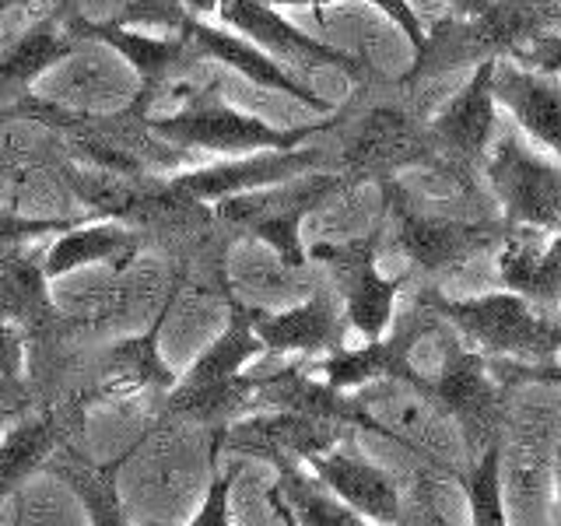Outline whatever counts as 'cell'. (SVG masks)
<instances>
[{"label":"cell","mask_w":561,"mask_h":526,"mask_svg":"<svg viewBox=\"0 0 561 526\" xmlns=\"http://www.w3.org/2000/svg\"><path fill=\"white\" fill-rule=\"evenodd\" d=\"M484 175L502 204L505 225L558 232L561 228V165L540 158L505 130L484 155Z\"/></svg>","instance_id":"cell-6"},{"label":"cell","mask_w":561,"mask_h":526,"mask_svg":"<svg viewBox=\"0 0 561 526\" xmlns=\"http://www.w3.org/2000/svg\"><path fill=\"white\" fill-rule=\"evenodd\" d=\"M425 306L435 312V320H446L484 358L551 365L561 351L558 309L537 306L534 298H526L513 288L484 291L470 298L428 295Z\"/></svg>","instance_id":"cell-2"},{"label":"cell","mask_w":561,"mask_h":526,"mask_svg":"<svg viewBox=\"0 0 561 526\" xmlns=\"http://www.w3.org/2000/svg\"><path fill=\"white\" fill-rule=\"evenodd\" d=\"M495 99L516 127L561 162V78L526 70L513 60L495 64Z\"/></svg>","instance_id":"cell-18"},{"label":"cell","mask_w":561,"mask_h":526,"mask_svg":"<svg viewBox=\"0 0 561 526\" xmlns=\"http://www.w3.org/2000/svg\"><path fill=\"white\" fill-rule=\"evenodd\" d=\"M250 323L263 351H274V355L312 358L344 344V312H341V298L333 291H316L302 306L285 309V312L253 309Z\"/></svg>","instance_id":"cell-16"},{"label":"cell","mask_w":561,"mask_h":526,"mask_svg":"<svg viewBox=\"0 0 561 526\" xmlns=\"http://www.w3.org/2000/svg\"><path fill=\"white\" fill-rule=\"evenodd\" d=\"M341 190V175H298V180L245 190L218 204V218L250 228L267 242L288 271H302L309 263V250L302 245V221L316 207H323Z\"/></svg>","instance_id":"cell-4"},{"label":"cell","mask_w":561,"mask_h":526,"mask_svg":"<svg viewBox=\"0 0 561 526\" xmlns=\"http://www.w3.org/2000/svg\"><path fill=\"white\" fill-rule=\"evenodd\" d=\"M309 260H320L333 277V295L341 298L344 323L358 330L365 341L382 338L393 323L397 295L403 277H382L376 267V236L320 242L309 250Z\"/></svg>","instance_id":"cell-8"},{"label":"cell","mask_w":561,"mask_h":526,"mask_svg":"<svg viewBox=\"0 0 561 526\" xmlns=\"http://www.w3.org/2000/svg\"><path fill=\"white\" fill-rule=\"evenodd\" d=\"M460 488L467 495L470 523L473 526H505V499H502V438L491 443L473 456L470 470L460 478Z\"/></svg>","instance_id":"cell-25"},{"label":"cell","mask_w":561,"mask_h":526,"mask_svg":"<svg viewBox=\"0 0 561 526\" xmlns=\"http://www.w3.org/2000/svg\"><path fill=\"white\" fill-rule=\"evenodd\" d=\"M75 221H35V218H22L18 210L0 207V253L18 250V245H28L32 239H43L53 232H67Z\"/></svg>","instance_id":"cell-29"},{"label":"cell","mask_w":561,"mask_h":526,"mask_svg":"<svg viewBox=\"0 0 561 526\" xmlns=\"http://www.w3.org/2000/svg\"><path fill=\"white\" fill-rule=\"evenodd\" d=\"M137 256V239L116 221H99V225H84L75 228L70 225L67 232H60V239L43 253V274L64 277L70 271H81L88 263H116V267H130V260Z\"/></svg>","instance_id":"cell-22"},{"label":"cell","mask_w":561,"mask_h":526,"mask_svg":"<svg viewBox=\"0 0 561 526\" xmlns=\"http://www.w3.org/2000/svg\"><path fill=\"white\" fill-rule=\"evenodd\" d=\"M67 32L75 39H95L116 49L123 60H127L137 78H140V99L134 105V113H145L148 105L158 99L162 88L172 81L186 78V70L204 64L201 49L190 43L186 32H172V35H145L134 32L130 25H116V22H88V18H67Z\"/></svg>","instance_id":"cell-10"},{"label":"cell","mask_w":561,"mask_h":526,"mask_svg":"<svg viewBox=\"0 0 561 526\" xmlns=\"http://www.w3.org/2000/svg\"><path fill=\"white\" fill-rule=\"evenodd\" d=\"M306 464L316 478H320L344 505L355 508L365 523H400L403 508H400L397 481L373 460L330 446L323 453L306 456Z\"/></svg>","instance_id":"cell-17"},{"label":"cell","mask_w":561,"mask_h":526,"mask_svg":"<svg viewBox=\"0 0 561 526\" xmlns=\"http://www.w3.org/2000/svg\"><path fill=\"white\" fill-rule=\"evenodd\" d=\"M116 467L119 460L113 464H88V460H75V456H60V460H53L49 470L57 473V478L75 491L81 499V505L92 513V523L99 526H119L123 516H119V495H116Z\"/></svg>","instance_id":"cell-24"},{"label":"cell","mask_w":561,"mask_h":526,"mask_svg":"<svg viewBox=\"0 0 561 526\" xmlns=\"http://www.w3.org/2000/svg\"><path fill=\"white\" fill-rule=\"evenodd\" d=\"M218 18L225 28H236L239 35L253 39L260 49H267L277 60L302 64V67H333L344 70L347 78H362V64L355 57H347L337 46L295 28L267 0H218Z\"/></svg>","instance_id":"cell-12"},{"label":"cell","mask_w":561,"mask_h":526,"mask_svg":"<svg viewBox=\"0 0 561 526\" xmlns=\"http://www.w3.org/2000/svg\"><path fill=\"white\" fill-rule=\"evenodd\" d=\"M537 228L508 225L499 245V277L505 288H513L537 306H561V228L543 242Z\"/></svg>","instance_id":"cell-19"},{"label":"cell","mask_w":561,"mask_h":526,"mask_svg":"<svg viewBox=\"0 0 561 526\" xmlns=\"http://www.w3.org/2000/svg\"><path fill=\"white\" fill-rule=\"evenodd\" d=\"M505 60H513V64H519L526 70H540V75L561 78V32L554 28V32L537 35V39L516 46Z\"/></svg>","instance_id":"cell-30"},{"label":"cell","mask_w":561,"mask_h":526,"mask_svg":"<svg viewBox=\"0 0 561 526\" xmlns=\"http://www.w3.org/2000/svg\"><path fill=\"white\" fill-rule=\"evenodd\" d=\"M428 400H435L460 425L470 456H478L491 438H502L505 382L488 373V358L473 351L460 333L446 341L443 368L435 379H428Z\"/></svg>","instance_id":"cell-7"},{"label":"cell","mask_w":561,"mask_h":526,"mask_svg":"<svg viewBox=\"0 0 561 526\" xmlns=\"http://www.w3.org/2000/svg\"><path fill=\"white\" fill-rule=\"evenodd\" d=\"M22 4H28V0H0V18H4L8 11H14V8H22Z\"/></svg>","instance_id":"cell-38"},{"label":"cell","mask_w":561,"mask_h":526,"mask_svg":"<svg viewBox=\"0 0 561 526\" xmlns=\"http://www.w3.org/2000/svg\"><path fill=\"white\" fill-rule=\"evenodd\" d=\"M554 28H561V0H491L470 18L449 14L425 32V46L414 53L403 84L478 67L484 60H505L516 46Z\"/></svg>","instance_id":"cell-1"},{"label":"cell","mask_w":561,"mask_h":526,"mask_svg":"<svg viewBox=\"0 0 561 526\" xmlns=\"http://www.w3.org/2000/svg\"><path fill=\"white\" fill-rule=\"evenodd\" d=\"M323 151L320 148H267L263 155L250 151V158L242 162H221V165H204V169H193L175 175L172 186L190 197L193 204L201 201H225V197H236V193L245 190H263V186H277V183H288L298 180V175L312 172L316 165H323Z\"/></svg>","instance_id":"cell-13"},{"label":"cell","mask_w":561,"mask_h":526,"mask_svg":"<svg viewBox=\"0 0 561 526\" xmlns=\"http://www.w3.org/2000/svg\"><path fill=\"white\" fill-rule=\"evenodd\" d=\"M495 64L499 60H484L473 67L467 84L428 123L432 145L446 148L449 155L463 158V162H484L491 140L499 134V99L495 84H491Z\"/></svg>","instance_id":"cell-15"},{"label":"cell","mask_w":561,"mask_h":526,"mask_svg":"<svg viewBox=\"0 0 561 526\" xmlns=\"http://www.w3.org/2000/svg\"><path fill=\"white\" fill-rule=\"evenodd\" d=\"M53 438H57V432H53L49 418L22 421V425H14L4 435V443H0V499L18 481H25L32 470L46 467L53 453Z\"/></svg>","instance_id":"cell-26"},{"label":"cell","mask_w":561,"mask_h":526,"mask_svg":"<svg viewBox=\"0 0 561 526\" xmlns=\"http://www.w3.org/2000/svg\"><path fill=\"white\" fill-rule=\"evenodd\" d=\"M75 35L57 14L39 18L28 25L11 46L0 49V99L22 95L25 88L39 81L53 64H60L70 49H75Z\"/></svg>","instance_id":"cell-21"},{"label":"cell","mask_w":561,"mask_h":526,"mask_svg":"<svg viewBox=\"0 0 561 526\" xmlns=\"http://www.w3.org/2000/svg\"><path fill=\"white\" fill-rule=\"evenodd\" d=\"M186 4L183 0H119L116 14L105 18V22L116 25H158L169 32H180L186 22Z\"/></svg>","instance_id":"cell-28"},{"label":"cell","mask_w":561,"mask_h":526,"mask_svg":"<svg viewBox=\"0 0 561 526\" xmlns=\"http://www.w3.org/2000/svg\"><path fill=\"white\" fill-rule=\"evenodd\" d=\"M236 478H239V464H232L228 470H215L201 513L190 519L193 526H225L228 523V495H232Z\"/></svg>","instance_id":"cell-31"},{"label":"cell","mask_w":561,"mask_h":526,"mask_svg":"<svg viewBox=\"0 0 561 526\" xmlns=\"http://www.w3.org/2000/svg\"><path fill=\"white\" fill-rule=\"evenodd\" d=\"M154 333L151 327L145 338H130L110 351V373H113V390H172L175 376L165 368V362L158 358L154 347Z\"/></svg>","instance_id":"cell-27"},{"label":"cell","mask_w":561,"mask_h":526,"mask_svg":"<svg viewBox=\"0 0 561 526\" xmlns=\"http://www.w3.org/2000/svg\"><path fill=\"white\" fill-rule=\"evenodd\" d=\"M341 116L320 119V123H302V127L277 130L271 123H263L260 116L239 113L236 105H228L218 95H197L183 110H175L169 116L151 119L148 127L158 140L183 148H201V151H218V155H250V151H267V148H298L302 140L333 130Z\"/></svg>","instance_id":"cell-3"},{"label":"cell","mask_w":561,"mask_h":526,"mask_svg":"<svg viewBox=\"0 0 561 526\" xmlns=\"http://www.w3.org/2000/svg\"><path fill=\"white\" fill-rule=\"evenodd\" d=\"M22 338H18V330L8 323V316H0V379H11L22 373Z\"/></svg>","instance_id":"cell-33"},{"label":"cell","mask_w":561,"mask_h":526,"mask_svg":"<svg viewBox=\"0 0 561 526\" xmlns=\"http://www.w3.org/2000/svg\"><path fill=\"white\" fill-rule=\"evenodd\" d=\"M554 488H558V502H561V443H558V456H554Z\"/></svg>","instance_id":"cell-37"},{"label":"cell","mask_w":561,"mask_h":526,"mask_svg":"<svg viewBox=\"0 0 561 526\" xmlns=\"http://www.w3.org/2000/svg\"><path fill=\"white\" fill-rule=\"evenodd\" d=\"M260 351L263 344L253 333L250 309H236L221 338L193 362L183 379L172 382V411L190 418H221L225 411H236L263 386V379L242 376V365L256 358Z\"/></svg>","instance_id":"cell-5"},{"label":"cell","mask_w":561,"mask_h":526,"mask_svg":"<svg viewBox=\"0 0 561 526\" xmlns=\"http://www.w3.org/2000/svg\"><path fill=\"white\" fill-rule=\"evenodd\" d=\"M428 330V316H414L411 323H403L393 330L390 338H373L362 347H344L337 344L327 351V358L320 365V373L327 379L330 390H362V386H376L386 379H397L403 386H411L417 397L428 400V379L417 373L411 362V347L421 333Z\"/></svg>","instance_id":"cell-11"},{"label":"cell","mask_w":561,"mask_h":526,"mask_svg":"<svg viewBox=\"0 0 561 526\" xmlns=\"http://www.w3.org/2000/svg\"><path fill=\"white\" fill-rule=\"evenodd\" d=\"M368 4L379 8L403 35H408V43H411L414 53H417L421 46H425V25H421V18H417V11L411 8V0H368Z\"/></svg>","instance_id":"cell-32"},{"label":"cell","mask_w":561,"mask_h":526,"mask_svg":"<svg viewBox=\"0 0 561 526\" xmlns=\"http://www.w3.org/2000/svg\"><path fill=\"white\" fill-rule=\"evenodd\" d=\"M267 4H274V8H312L316 18L323 22V8L327 4H337V0H267Z\"/></svg>","instance_id":"cell-34"},{"label":"cell","mask_w":561,"mask_h":526,"mask_svg":"<svg viewBox=\"0 0 561 526\" xmlns=\"http://www.w3.org/2000/svg\"><path fill=\"white\" fill-rule=\"evenodd\" d=\"M180 32L190 35V43L201 49L204 60H215L228 70H236L245 81H253L256 88H267V92H277V95H288L295 102L309 105L312 113H323L330 116L333 113V102H327L323 95H316L306 81H298L295 75H288L285 64L277 57H271L267 49H260L253 39H245V35H232L228 28H215L201 22V18L186 14V22L180 25Z\"/></svg>","instance_id":"cell-14"},{"label":"cell","mask_w":561,"mask_h":526,"mask_svg":"<svg viewBox=\"0 0 561 526\" xmlns=\"http://www.w3.org/2000/svg\"><path fill=\"white\" fill-rule=\"evenodd\" d=\"M397 245L411 256V263L425 274H443L478 260L481 253L499 250L508 225L505 221H460L443 215L414 210L408 201L393 197Z\"/></svg>","instance_id":"cell-9"},{"label":"cell","mask_w":561,"mask_h":526,"mask_svg":"<svg viewBox=\"0 0 561 526\" xmlns=\"http://www.w3.org/2000/svg\"><path fill=\"white\" fill-rule=\"evenodd\" d=\"M280 481L274 488V502L280 513H295V523H312V526H358L365 523L355 508L344 505L333 491L316 478L309 481L302 470H298L291 460L277 464Z\"/></svg>","instance_id":"cell-23"},{"label":"cell","mask_w":561,"mask_h":526,"mask_svg":"<svg viewBox=\"0 0 561 526\" xmlns=\"http://www.w3.org/2000/svg\"><path fill=\"white\" fill-rule=\"evenodd\" d=\"M183 4L193 18H204L210 11H218V0H183Z\"/></svg>","instance_id":"cell-36"},{"label":"cell","mask_w":561,"mask_h":526,"mask_svg":"<svg viewBox=\"0 0 561 526\" xmlns=\"http://www.w3.org/2000/svg\"><path fill=\"white\" fill-rule=\"evenodd\" d=\"M425 134L397 110L368 113L347 148V169L355 175H390L403 165L425 162Z\"/></svg>","instance_id":"cell-20"},{"label":"cell","mask_w":561,"mask_h":526,"mask_svg":"<svg viewBox=\"0 0 561 526\" xmlns=\"http://www.w3.org/2000/svg\"><path fill=\"white\" fill-rule=\"evenodd\" d=\"M491 4V0H449V14L456 18H470V14H478Z\"/></svg>","instance_id":"cell-35"}]
</instances>
